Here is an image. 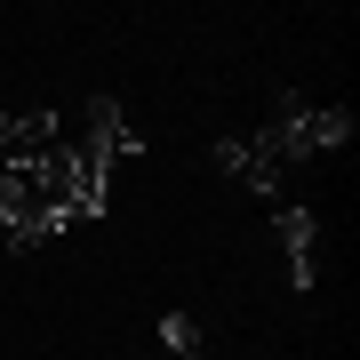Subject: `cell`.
I'll return each mask as SVG.
<instances>
[{
	"instance_id": "cell-1",
	"label": "cell",
	"mask_w": 360,
	"mask_h": 360,
	"mask_svg": "<svg viewBox=\"0 0 360 360\" xmlns=\"http://www.w3.org/2000/svg\"><path fill=\"white\" fill-rule=\"evenodd\" d=\"M264 129L281 136V160H321V153H336V144H352V112H312L304 96L281 89V104H272Z\"/></svg>"
},
{
	"instance_id": "cell-2",
	"label": "cell",
	"mask_w": 360,
	"mask_h": 360,
	"mask_svg": "<svg viewBox=\"0 0 360 360\" xmlns=\"http://www.w3.org/2000/svg\"><path fill=\"white\" fill-rule=\"evenodd\" d=\"M208 168L217 176H232V184H248V193H264V200H281V136L272 129H257V136H224L217 153H208Z\"/></svg>"
},
{
	"instance_id": "cell-3",
	"label": "cell",
	"mask_w": 360,
	"mask_h": 360,
	"mask_svg": "<svg viewBox=\"0 0 360 360\" xmlns=\"http://www.w3.org/2000/svg\"><path fill=\"white\" fill-rule=\"evenodd\" d=\"M272 232H281V248H288V288H312L321 281V217H312V208H281Z\"/></svg>"
},
{
	"instance_id": "cell-4",
	"label": "cell",
	"mask_w": 360,
	"mask_h": 360,
	"mask_svg": "<svg viewBox=\"0 0 360 360\" xmlns=\"http://www.w3.org/2000/svg\"><path fill=\"white\" fill-rule=\"evenodd\" d=\"M89 144H96V153H104V160H112V168L144 153V136L129 129V112H120V104H112V96H89Z\"/></svg>"
},
{
	"instance_id": "cell-5",
	"label": "cell",
	"mask_w": 360,
	"mask_h": 360,
	"mask_svg": "<svg viewBox=\"0 0 360 360\" xmlns=\"http://www.w3.org/2000/svg\"><path fill=\"white\" fill-rule=\"evenodd\" d=\"M0 217H8V232L32 224V217H49V193H40L32 160H8V168H0Z\"/></svg>"
},
{
	"instance_id": "cell-6",
	"label": "cell",
	"mask_w": 360,
	"mask_h": 360,
	"mask_svg": "<svg viewBox=\"0 0 360 360\" xmlns=\"http://www.w3.org/2000/svg\"><path fill=\"white\" fill-rule=\"evenodd\" d=\"M49 144H56V112H0V153L32 160V153H49Z\"/></svg>"
},
{
	"instance_id": "cell-7",
	"label": "cell",
	"mask_w": 360,
	"mask_h": 360,
	"mask_svg": "<svg viewBox=\"0 0 360 360\" xmlns=\"http://www.w3.org/2000/svg\"><path fill=\"white\" fill-rule=\"evenodd\" d=\"M72 217H65V208H49V217H32V224H16L8 232V257H32V248H49L56 240V232H65Z\"/></svg>"
},
{
	"instance_id": "cell-8",
	"label": "cell",
	"mask_w": 360,
	"mask_h": 360,
	"mask_svg": "<svg viewBox=\"0 0 360 360\" xmlns=\"http://www.w3.org/2000/svg\"><path fill=\"white\" fill-rule=\"evenodd\" d=\"M160 345L176 352V360H208V352H200V321H193V312H168V321H160Z\"/></svg>"
}]
</instances>
